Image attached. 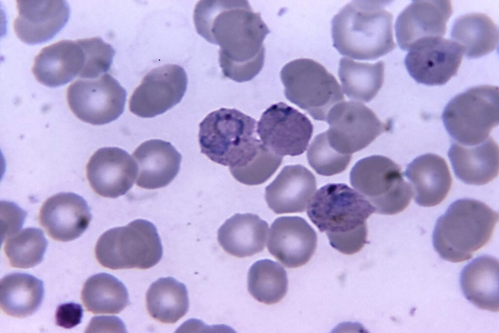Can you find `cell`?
Masks as SVG:
<instances>
[{"mask_svg": "<svg viewBox=\"0 0 499 333\" xmlns=\"http://www.w3.org/2000/svg\"><path fill=\"white\" fill-rule=\"evenodd\" d=\"M448 156L456 176L466 184L484 185L498 175L499 147L491 137L474 145L453 142Z\"/></svg>", "mask_w": 499, "mask_h": 333, "instance_id": "24", "label": "cell"}, {"mask_svg": "<svg viewBox=\"0 0 499 333\" xmlns=\"http://www.w3.org/2000/svg\"><path fill=\"white\" fill-rule=\"evenodd\" d=\"M462 54L461 48L453 40L430 38L416 44L406 56L404 63L418 83L441 85L457 74Z\"/></svg>", "mask_w": 499, "mask_h": 333, "instance_id": "14", "label": "cell"}, {"mask_svg": "<svg viewBox=\"0 0 499 333\" xmlns=\"http://www.w3.org/2000/svg\"><path fill=\"white\" fill-rule=\"evenodd\" d=\"M451 35L469 58H477L493 51L499 41L497 25L487 15L473 13L455 21Z\"/></svg>", "mask_w": 499, "mask_h": 333, "instance_id": "28", "label": "cell"}, {"mask_svg": "<svg viewBox=\"0 0 499 333\" xmlns=\"http://www.w3.org/2000/svg\"><path fill=\"white\" fill-rule=\"evenodd\" d=\"M188 78L181 66L168 64L153 69L145 76L132 94L129 109L141 118H153L178 103L186 91Z\"/></svg>", "mask_w": 499, "mask_h": 333, "instance_id": "13", "label": "cell"}, {"mask_svg": "<svg viewBox=\"0 0 499 333\" xmlns=\"http://www.w3.org/2000/svg\"><path fill=\"white\" fill-rule=\"evenodd\" d=\"M405 176L410 182L415 202L423 207L441 203L452 185L446 161L434 154H424L414 159L407 165Z\"/></svg>", "mask_w": 499, "mask_h": 333, "instance_id": "23", "label": "cell"}, {"mask_svg": "<svg viewBox=\"0 0 499 333\" xmlns=\"http://www.w3.org/2000/svg\"><path fill=\"white\" fill-rule=\"evenodd\" d=\"M257 126L263 145L283 157L303 154L308 146L313 129L307 116L283 102L268 108Z\"/></svg>", "mask_w": 499, "mask_h": 333, "instance_id": "12", "label": "cell"}, {"mask_svg": "<svg viewBox=\"0 0 499 333\" xmlns=\"http://www.w3.org/2000/svg\"><path fill=\"white\" fill-rule=\"evenodd\" d=\"M378 0H353L333 18V46L342 55L359 60H374L396 47L393 16Z\"/></svg>", "mask_w": 499, "mask_h": 333, "instance_id": "2", "label": "cell"}, {"mask_svg": "<svg viewBox=\"0 0 499 333\" xmlns=\"http://www.w3.org/2000/svg\"><path fill=\"white\" fill-rule=\"evenodd\" d=\"M8 210L4 208V220L1 222V240L17 233L22 227L26 213L13 202L3 201Z\"/></svg>", "mask_w": 499, "mask_h": 333, "instance_id": "38", "label": "cell"}, {"mask_svg": "<svg viewBox=\"0 0 499 333\" xmlns=\"http://www.w3.org/2000/svg\"><path fill=\"white\" fill-rule=\"evenodd\" d=\"M127 93L111 75L93 79H78L68 87V104L80 120L95 125L117 118L123 112Z\"/></svg>", "mask_w": 499, "mask_h": 333, "instance_id": "10", "label": "cell"}, {"mask_svg": "<svg viewBox=\"0 0 499 333\" xmlns=\"http://www.w3.org/2000/svg\"><path fill=\"white\" fill-rule=\"evenodd\" d=\"M18 15L14 30L20 40L28 44L52 39L64 26L70 16L65 0H17Z\"/></svg>", "mask_w": 499, "mask_h": 333, "instance_id": "18", "label": "cell"}, {"mask_svg": "<svg viewBox=\"0 0 499 333\" xmlns=\"http://www.w3.org/2000/svg\"><path fill=\"white\" fill-rule=\"evenodd\" d=\"M146 305L153 318L163 323H175L188 311V291L184 284L173 277L160 278L149 288Z\"/></svg>", "mask_w": 499, "mask_h": 333, "instance_id": "29", "label": "cell"}, {"mask_svg": "<svg viewBox=\"0 0 499 333\" xmlns=\"http://www.w3.org/2000/svg\"><path fill=\"white\" fill-rule=\"evenodd\" d=\"M91 219L87 202L81 196L71 192H61L49 197L39 214V223L48 235L62 242L79 237Z\"/></svg>", "mask_w": 499, "mask_h": 333, "instance_id": "19", "label": "cell"}, {"mask_svg": "<svg viewBox=\"0 0 499 333\" xmlns=\"http://www.w3.org/2000/svg\"><path fill=\"white\" fill-rule=\"evenodd\" d=\"M137 175V186L155 189L168 185L176 176L181 156L169 142L151 139L141 144L133 152Z\"/></svg>", "mask_w": 499, "mask_h": 333, "instance_id": "22", "label": "cell"}, {"mask_svg": "<svg viewBox=\"0 0 499 333\" xmlns=\"http://www.w3.org/2000/svg\"><path fill=\"white\" fill-rule=\"evenodd\" d=\"M350 182L378 214H398L411 200L412 189L404 180L401 167L383 156L373 155L359 160L351 170Z\"/></svg>", "mask_w": 499, "mask_h": 333, "instance_id": "8", "label": "cell"}, {"mask_svg": "<svg viewBox=\"0 0 499 333\" xmlns=\"http://www.w3.org/2000/svg\"><path fill=\"white\" fill-rule=\"evenodd\" d=\"M95 251L98 262L112 270L149 269L158 263L163 255L155 226L141 219L104 232Z\"/></svg>", "mask_w": 499, "mask_h": 333, "instance_id": "5", "label": "cell"}, {"mask_svg": "<svg viewBox=\"0 0 499 333\" xmlns=\"http://www.w3.org/2000/svg\"><path fill=\"white\" fill-rule=\"evenodd\" d=\"M351 157V155L340 153L333 148L326 132L314 137L307 151L309 164L317 174L325 176L343 172L350 163Z\"/></svg>", "mask_w": 499, "mask_h": 333, "instance_id": "34", "label": "cell"}, {"mask_svg": "<svg viewBox=\"0 0 499 333\" xmlns=\"http://www.w3.org/2000/svg\"><path fill=\"white\" fill-rule=\"evenodd\" d=\"M375 212L362 195L344 183H329L317 190L307 208L311 221L321 232L340 234L355 230Z\"/></svg>", "mask_w": 499, "mask_h": 333, "instance_id": "9", "label": "cell"}, {"mask_svg": "<svg viewBox=\"0 0 499 333\" xmlns=\"http://www.w3.org/2000/svg\"><path fill=\"white\" fill-rule=\"evenodd\" d=\"M83 311L81 305L69 302L59 305L56 310V324L65 329L73 328L81 322Z\"/></svg>", "mask_w": 499, "mask_h": 333, "instance_id": "39", "label": "cell"}, {"mask_svg": "<svg viewBox=\"0 0 499 333\" xmlns=\"http://www.w3.org/2000/svg\"><path fill=\"white\" fill-rule=\"evenodd\" d=\"M81 297L87 311L93 314H117L130 303L125 286L107 273L96 274L87 279Z\"/></svg>", "mask_w": 499, "mask_h": 333, "instance_id": "31", "label": "cell"}, {"mask_svg": "<svg viewBox=\"0 0 499 333\" xmlns=\"http://www.w3.org/2000/svg\"><path fill=\"white\" fill-rule=\"evenodd\" d=\"M498 220V213L484 203L458 199L436 222L432 237L434 249L449 262L469 260L490 240Z\"/></svg>", "mask_w": 499, "mask_h": 333, "instance_id": "3", "label": "cell"}, {"mask_svg": "<svg viewBox=\"0 0 499 333\" xmlns=\"http://www.w3.org/2000/svg\"><path fill=\"white\" fill-rule=\"evenodd\" d=\"M44 293L43 282L37 277L26 273L9 274L0 280V308L10 316H28L40 306Z\"/></svg>", "mask_w": 499, "mask_h": 333, "instance_id": "27", "label": "cell"}, {"mask_svg": "<svg viewBox=\"0 0 499 333\" xmlns=\"http://www.w3.org/2000/svg\"><path fill=\"white\" fill-rule=\"evenodd\" d=\"M461 289L466 299L478 308L498 312L499 261L487 255L474 259L461 274Z\"/></svg>", "mask_w": 499, "mask_h": 333, "instance_id": "26", "label": "cell"}, {"mask_svg": "<svg viewBox=\"0 0 499 333\" xmlns=\"http://www.w3.org/2000/svg\"><path fill=\"white\" fill-rule=\"evenodd\" d=\"M47 245L41 230L29 227L7 238L4 251L11 266L27 269L42 261Z\"/></svg>", "mask_w": 499, "mask_h": 333, "instance_id": "33", "label": "cell"}, {"mask_svg": "<svg viewBox=\"0 0 499 333\" xmlns=\"http://www.w3.org/2000/svg\"><path fill=\"white\" fill-rule=\"evenodd\" d=\"M499 88L471 87L453 98L442 114L443 124L456 142L474 145L485 141L499 124Z\"/></svg>", "mask_w": 499, "mask_h": 333, "instance_id": "6", "label": "cell"}, {"mask_svg": "<svg viewBox=\"0 0 499 333\" xmlns=\"http://www.w3.org/2000/svg\"><path fill=\"white\" fill-rule=\"evenodd\" d=\"M288 286L286 271L276 261L268 259L259 260L249 269L248 290L260 302L268 305L279 302L286 295Z\"/></svg>", "mask_w": 499, "mask_h": 333, "instance_id": "32", "label": "cell"}, {"mask_svg": "<svg viewBox=\"0 0 499 333\" xmlns=\"http://www.w3.org/2000/svg\"><path fill=\"white\" fill-rule=\"evenodd\" d=\"M280 77L286 98L316 120L326 121L330 110L344 99L334 76L313 59H298L287 63Z\"/></svg>", "mask_w": 499, "mask_h": 333, "instance_id": "7", "label": "cell"}, {"mask_svg": "<svg viewBox=\"0 0 499 333\" xmlns=\"http://www.w3.org/2000/svg\"><path fill=\"white\" fill-rule=\"evenodd\" d=\"M84 62L79 39H64L42 49L34 59L32 71L41 84L56 87L79 76Z\"/></svg>", "mask_w": 499, "mask_h": 333, "instance_id": "21", "label": "cell"}, {"mask_svg": "<svg viewBox=\"0 0 499 333\" xmlns=\"http://www.w3.org/2000/svg\"><path fill=\"white\" fill-rule=\"evenodd\" d=\"M384 64L355 61L347 58L341 59L338 74L348 98L363 102L372 100L381 89L384 80Z\"/></svg>", "mask_w": 499, "mask_h": 333, "instance_id": "30", "label": "cell"}, {"mask_svg": "<svg viewBox=\"0 0 499 333\" xmlns=\"http://www.w3.org/2000/svg\"><path fill=\"white\" fill-rule=\"evenodd\" d=\"M119 320V318L114 316H96L91 319L85 332L92 333L115 330L113 325Z\"/></svg>", "mask_w": 499, "mask_h": 333, "instance_id": "40", "label": "cell"}, {"mask_svg": "<svg viewBox=\"0 0 499 333\" xmlns=\"http://www.w3.org/2000/svg\"><path fill=\"white\" fill-rule=\"evenodd\" d=\"M197 32L219 46V61L225 77L242 82L263 67V41L270 31L260 13L247 0H199L193 12Z\"/></svg>", "mask_w": 499, "mask_h": 333, "instance_id": "1", "label": "cell"}, {"mask_svg": "<svg viewBox=\"0 0 499 333\" xmlns=\"http://www.w3.org/2000/svg\"><path fill=\"white\" fill-rule=\"evenodd\" d=\"M452 13L450 0L412 1L396 21V36L400 47L409 51L424 39L443 38Z\"/></svg>", "mask_w": 499, "mask_h": 333, "instance_id": "15", "label": "cell"}, {"mask_svg": "<svg viewBox=\"0 0 499 333\" xmlns=\"http://www.w3.org/2000/svg\"><path fill=\"white\" fill-rule=\"evenodd\" d=\"M137 174L135 161L126 151L118 147L98 149L86 167L87 177L93 190L108 198L125 195L133 186Z\"/></svg>", "mask_w": 499, "mask_h": 333, "instance_id": "16", "label": "cell"}, {"mask_svg": "<svg viewBox=\"0 0 499 333\" xmlns=\"http://www.w3.org/2000/svg\"><path fill=\"white\" fill-rule=\"evenodd\" d=\"M326 235L333 248L344 254L353 255L359 252L366 243L367 225L349 232Z\"/></svg>", "mask_w": 499, "mask_h": 333, "instance_id": "37", "label": "cell"}, {"mask_svg": "<svg viewBox=\"0 0 499 333\" xmlns=\"http://www.w3.org/2000/svg\"><path fill=\"white\" fill-rule=\"evenodd\" d=\"M326 121L330 145L343 154L351 155L364 149L386 130L370 109L356 101L336 104L329 111Z\"/></svg>", "mask_w": 499, "mask_h": 333, "instance_id": "11", "label": "cell"}, {"mask_svg": "<svg viewBox=\"0 0 499 333\" xmlns=\"http://www.w3.org/2000/svg\"><path fill=\"white\" fill-rule=\"evenodd\" d=\"M82 47L85 62L79 75L82 79H93L105 74L113 63L115 51L100 38L78 39Z\"/></svg>", "mask_w": 499, "mask_h": 333, "instance_id": "35", "label": "cell"}, {"mask_svg": "<svg viewBox=\"0 0 499 333\" xmlns=\"http://www.w3.org/2000/svg\"><path fill=\"white\" fill-rule=\"evenodd\" d=\"M256 120L235 109L221 108L199 124L201 152L212 161L229 168H241L257 156L262 143Z\"/></svg>", "mask_w": 499, "mask_h": 333, "instance_id": "4", "label": "cell"}, {"mask_svg": "<svg viewBox=\"0 0 499 333\" xmlns=\"http://www.w3.org/2000/svg\"><path fill=\"white\" fill-rule=\"evenodd\" d=\"M317 242L315 231L305 219L297 216H281L271 225L267 248L286 267L297 268L310 259Z\"/></svg>", "mask_w": 499, "mask_h": 333, "instance_id": "17", "label": "cell"}, {"mask_svg": "<svg viewBox=\"0 0 499 333\" xmlns=\"http://www.w3.org/2000/svg\"><path fill=\"white\" fill-rule=\"evenodd\" d=\"M269 226L257 215L236 214L220 226L217 239L223 250L242 258L262 251L265 246Z\"/></svg>", "mask_w": 499, "mask_h": 333, "instance_id": "25", "label": "cell"}, {"mask_svg": "<svg viewBox=\"0 0 499 333\" xmlns=\"http://www.w3.org/2000/svg\"><path fill=\"white\" fill-rule=\"evenodd\" d=\"M283 158L262 143L258 154L248 165L241 168L229 169L238 181L248 185H256L266 181L275 172Z\"/></svg>", "mask_w": 499, "mask_h": 333, "instance_id": "36", "label": "cell"}, {"mask_svg": "<svg viewBox=\"0 0 499 333\" xmlns=\"http://www.w3.org/2000/svg\"><path fill=\"white\" fill-rule=\"evenodd\" d=\"M317 189L314 175L301 165L284 167L265 190L269 208L277 214L302 213Z\"/></svg>", "mask_w": 499, "mask_h": 333, "instance_id": "20", "label": "cell"}]
</instances>
